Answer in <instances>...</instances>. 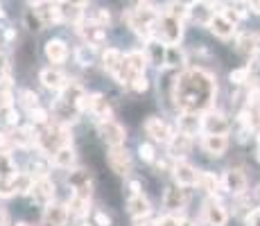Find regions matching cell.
I'll list each match as a JSON object with an SVG mask.
<instances>
[{
	"label": "cell",
	"instance_id": "816d5d0a",
	"mask_svg": "<svg viewBox=\"0 0 260 226\" xmlns=\"http://www.w3.org/2000/svg\"><path fill=\"white\" fill-rule=\"evenodd\" d=\"M256 197H258V202H260V185L256 188Z\"/></svg>",
	"mask_w": 260,
	"mask_h": 226
},
{
	"label": "cell",
	"instance_id": "5bb4252c",
	"mask_svg": "<svg viewBox=\"0 0 260 226\" xmlns=\"http://www.w3.org/2000/svg\"><path fill=\"white\" fill-rule=\"evenodd\" d=\"M127 213L132 215L134 219L149 217V213H152V204H149V199L145 197L143 192H136L127 199Z\"/></svg>",
	"mask_w": 260,
	"mask_h": 226
},
{
	"label": "cell",
	"instance_id": "d6986e66",
	"mask_svg": "<svg viewBox=\"0 0 260 226\" xmlns=\"http://www.w3.org/2000/svg\"><path fill=\"white\" fill-rule=\"evenodd\" d=\"M50 160H52V165L59 170H73L75 163H77V154H75L73 145H66V147H59Z\"/></svg>",
	"mask_w": 260,
	"mask_h": 226
},
{
	"label": "cell",
	"instance_id": "3957f363",
	"mask_svg": "<svg viewBox=\"0 0 260 226\" xmlns=\"http://www.w3.org/2000/svg\"><path fill=\"white\" fill-rule=\"evenodd\" d=\"M100 136L104 138V143H107L109 147H120V145H124V140H127V129L120 122H116L113 118L102 120V122H100Z\"/></svg>",
	"mask_w": 260,
	"mask_h": 226
},
{
	"label": "cell",
	"instance_id": "f5cc1de1",
	"mask_svg": "<svg viewBox=\"0 0 260 226\" xmlns=\"http://www.w3.org/2000/svg\"><path fill=\"white\" fill-rule=\"evenodd\" d=\"M16 226H32V224H27V222H18Z\"/></svg>",
	"mask_w": 260,
	"mask_h": 226
},
{
	"label": "cell",
	"instance_id": "5b68a950",
	"mask_svg": "<svg viewBox=\"0 0 260 226\" xmlns=\"http://www.w3.org/2000/svg\"><path fill=\"white\" fill-rule=\"evenodd\" d=\"M197 174H199V170H194L188 160L179 158L172 163V177L179 188H192V185H197Z\"/></svg>",
	"mask_w": 260,
	"mask_h": 226
},
{
	"label": "cell",
	"instance_id": "b9f144b4",
	"mask_svg": "<svg viewBox=\"0 0 260 226\" xmlns=\"http://www.w3.org/2000/svg\"><path fill=\"white\" fill-rule=\"evenodd\" d=\"M25 23L29 25V29H41V27H43V23H41V18H39V14H32V12L25 14Z\"/></svg>",
	"mask_w": 260,
	"mask_h": 226
},
{
	"label": "cell",
	"instance_id": "83f0119b",
	"mask_svg": "<svg viewBox=\"0 0 260 226\" xmlns=\"http://www.w3.org/2000/svg\"><path fill=\"white\" fill-rule=\"evenodd\" d=\"M34 185V177L29 172H16L14 174V192L16 195H29Z\"/></svg>",
	"mask_w": 260,
	"mask_h": 226
},
{
	"label": "cell",
	"instance_id": "52a82bcc",
	"mask_svg": "<svg viewBox=\"0 0 260 226\" xmlns=\"http://www.w3.org/2000/svg\"><path fill=\"white\" fill-rule=\"evenodd\" d=\"M231 129V122L224 113L219 111H208L202 118V132L204 134H217V136H226Z\"/></svg>",
	"mask_w": 260,
	"mask_h": 226
},
{
	"label": "cell",
	"instance_id": "9a60e30c",
	"mask_svg": "<svg viewBox=\"0 0 260 226\" xmlns=\"http://www.w3.org/2000/svg\"><path fill=\"white\" fill-rule=\"evenodd\" d=\"M206 27L211 29L217 39H224V41H226V39H231L233 34H236V25H233L231 21H226L222 14H213Z\"/></svg>",
	"mask_w": 260,
	"mask_h": 226
},
{
	"label": "cell",
	"instance_id": "11a10c76",
	"mask_svg": "<svg viewBox=\"0 0 260 226\" xmlns=\"http://www.w3.org/2000/svg\"><path fill=\"white\" fill-rule=\"evenodd\" d=\"M0 18H3V9H0Z\"/></svg>",
	"mask_w": 260,
	"mask_h": 226
},
{
	"label": "cell",
	"instance_id": "8d00e7d4",
	"mask_svg": "<svg viewBox=\"0 0 260 226\" xmlns=\"http://www.w3.org/2000/svg\"><path fill=\"white\" fill-rule=\"evenodd\" d=\"M21 102H23V107L27 109V111H32V109L39 107V95L32 93V90H23V93H21Z\"/></svg>",
	"mask_w": 260,
	"mask_h": 226
},
{
	"label": "cell",
	"instance_id": "e0dca14e",
	"mask_svg": "<svg viewBox=\"0 0 260 226\" xmlns=\"http://www.w3.org/2000/svg\"><path fill=\"white\" fill-rule=\"evenodd\" d=\"M179 124V134H186V136H197L202 132V118L197 113H190V111H181V115L177 118Z\"/></svg>",
	"mask_w": 260,
	"mask_h": 226
},
{
	"label": "cell",
	"instance_id": "6da1fadb",
	"mask_svg": "<svg viewBox=\"0 0 260 226\" xmlns=\"http://www.w3.org/2000/svg\"><path fill=\"white\" fill-rule=\"evenodd\" d=\"M217 93V84L211 73L204 68H190L177 75L172 84V100L181 111L199 113L211 109L213 98Z\"/></svg>",
	"mask_w": 260,
	"mask_h": 226
},
{
	"label": "cell",
	"instance_id": "7402d4cb",
	"mask_svg": "<svg viewBox=\"0 0 260 226\" xmlns=\"http://www.w3.org/2000/svg\"><path fill=\"white\" fill-rule=\"evenodd\" d=\"M168 147H170V156L183 158V156H186V154L190 152V147H192V138H190V136H186V134H174L172 138H170Z\"/></svg>",
	"mask_w": 260,
	"mask_h": 226
},
{
	"label": "cell",
	"instance_id": "7c38bea8",
	"mask_svg": "<svg viewBox=\"0 0 260 226\" xmlns=\"http://www.w3.org/2000/svg\"><path fill=\"white\" fill-rule=\"evenodd\" d=\"M68 219H71V215H68V206L63 204H48L46 210H43V224L46 226H66Z\"/></svg>",
	"mask_w": 260,
	"mask_h": 226
},
{
	"label": "cell",
	"instance_id": "60d3db41",
	"mask_svg": "<svg viewBox=\"0 0 260 226\" xmlns=\"http://www.w3.org/2000/svg\"><path fill=\"white\" fill-rule=\"evenodd\" d=\"M3 120L7 124H18V111L14 107H7V109H3Z\"/></svg>",
	"mask_w": 260,
	"mask_h": 226
},
{
	"label": "cell",
	"instance_id": "681fc988",
	"mask_svg": "<svg viewBox=\"0 0 260 226\" xmlns=\"http://www.w3.org/2000/svg\"><path fill=\"white\" fill-rule=\"evenodd\" d=\"M32 5H46V3H50V0H29Z\"/></svg>",
	"mask_w": 260,
	"mask_h": 226
},
{
	"label": "cell",
	"instance_id": "bcb514c9",
	"mask_svg": "<svg viewBox=\"0 0 260 226\" xmlns=\"http://www.w3.org/2000/svg\"><path fill=\"white\" fill-rule=\"evenodd\" d=\"M134 226H156V222H152L149 217H138L134 219Z\"/></svg>",
	"mask_w": 260,
	"mask_h": 226
},
{
	"label": "cell",
	"instance_id": "f546056e",
	"mask_svg": "<svg viewBox=\"0 0 260 226\" xmlns=\"http://www.w3.org/2000/svg\"><path fill=\"white\" fill-rule=\"evenodd\" d=\"M186 63V54L177 48V45H168L166 50V66H172V68H179Z\"/></svg>",
	"mask_w": 260,
	"mask_h": 226
},
{
	"label": "cell",
	"instance_id": "8fae6325",
	"mask_svg": "<svg viewBox=\"0 0 260 226\" xmlns=\"http://www.w3.org/2000/svg\"><path fill=\"white\" fill-rule=\"evenodd\" d=\"M202 149H204V154H208V156L219 158L226 154L229 138L226 136H217V134H204L202 136Z\"/></svg>",
	"mask_w": 260,
	"mask_h": 226
},
{
	"label": "cell",
	"instance_id": "cb8c5ba5",
	"mask_svg": "<svg viewBox=\"0 0 260 226\" xmlns=\"http://www.w3.org/2000/svg\"><path fill=\"white\" fill-rule=\"evenodd\" d=\"M197 185L204 190V192H208L211 197H215V192L222 188V179L215 177L213 172H199L197 174Z\"/></svg>",
	"mask_w": 260,
	"mask_h": 226
},
{
	"label": "cell",
	"instance_id": "e575fe53",
	"mask_svg": "<svg viewBox=\"0 0 260 226\" xmlns=\"http://www.w3.org/2000/svg\"><path fill=\"white\" fill-rule=\"evenodd\" d=\"M14 177H0V197H14Z\"/></svg>",
	"mask_w": 260,
	"mask_h": 226
},
{
	"label": "cell",
	"instance_id": "836d02e7",
	"mask_svg": "<svg viewBox=\"0 0 260 226\" xmlns=\"http://www.w3.org/2000/svg\"><path fill=\"white\" fill-rule=\"evenodd\" d=\"M138 156H141L145 163H154V158H156V149H154V145H149V143H141L138 145Z\"/></svg>",
	"mask_w": 260,
	"mask_h": 226
},
{
	"label": "cell",
	"instance_id": "f35d334b",
	"mask_svg": "<svg viewBox=\"0 0 260 226\" xmlns=\"http://www.w3.org/2000/svg\"><path fill=\"white\" fill-rule=\"evenodd\" d=\"M75 57H77L79 66H91V61H93V54L88 52V45H82V48H77Z\"/></svg>",
	"mask_w": 260,
	"mask_h": 226
},
{
	"label": "cell",
	"instance_id": "2e32d148",
	"mask_svg": "<svg viewBox=\"0 0 260 226\" xmlns=\"http://www.w3.org/2000/svg\"><path fill=\"white\" fill-rule=\"evenodd\" d=\"M79 25V34L84 37V41H86V45H91V48H98V45H102L104 41H107V32H104V27H100V25H95L93 21L82 25Z\"/></svg>",
	"mask_w": 260,
	"mask_h": 226
},
{
	"label": "cell",
	"instance_id": "7dc6e473",
	"mask_svg": "<svg viewBox=\"0 0 260 226\" xmlns=\"http://www.w3.org/2000/svg\"><path fill=\"white\" fill-rule=\"evenodd\" d=\"M129 188H132V195L143 192V185H141V181H129Z\"/></svg>",
	"mask_w": 260,
	"mask_h": 226
},
{
	"label": "cell",
	"instance_id": "ee69618b",
	"mask_svg": "<svg viewBox=\"0 0 260 226\" xmlns=\"http://www.w3.org/2000/svg\"><path fill=\"white\" fill-rule=\"evenodd\" d=\"M249 226H260V208H256V210H251L249 213Z\"/></svg>",
	"mask_w": 260,
	"mask_h": 226
},
{
	"label": "cell",
	"instance_id": "ab89813d",
	"mask_svg": "<svg viewBox=\"0 0 260 226\" xmlns=\"http://www.w3.org/2000/svg\"><path fill=\"white\" fill-rule=\"evenodd\" d=\"M29 118H32L34 124H48V111H43L41 107L32 109V111H29Z\"/></svg>",
	"mask_w": 260,
	"mask_h": 226
},
{
	"label": "cell",
	"instance_id": "ac0fdd59",
	"mask_svg": "<svg viewBox=\"0 0 260 226\" xmlns=\"http://www.w3.org/2000/svg\"><path fill=\"white\" fill-rule=\"evenodd\" d=\"M88 208H91V197L88 195H79L73 192L71 202H68V215L75 219H84L88 215Z\"/></svg>",
	"mask_w": 260,
	"mask_h": 226
},
{
	"label": "cell",
	"instance_id": "4dcf8cb0",
	"mask_svg": "<svg viewBox=\"0 0 260 226\" xmlns=\"http://www.w3.org/2000/svg\"><path fill=\"white\" fill-rule=\"evenodd\" d=\"M16 174V163H14L12 154L0 149V177H14Z\"/></svg>",
	"mask_w": 260,
	"mask_h": 226
},
{
	"label": "cell",
	"instance_id": "4316f807",
	"mask_svg": "<svg viewBox=\"0 0 260 226\" xmlns=\"http://www.w3.org/2000/svg\"><path fill=\"white\" fill-rule=\"evenodd\" d=\"M37 14H39V18H41V23H43V25L61 23V12H59L57 5H50V3H46V5H39Z\"/></svg>",
	"mask_w": 260,
	"mask_h": 226
},
{
	"label": "cell",
	"instance_id": "603a6c76",
	"mask_svg": "<svg viewBox=\"0 0 260 226\" xmlns=\"http://www.w3.org/2000/svg\"><path fill=\"white\" fill-rule=\"evenodd\" d=\"M124 63H127L129 73H132V77H134V75H143L145 73L149 59H147V54H145L143 50H132V52L124 54Z\"/></svg>",
	"mask_w": 260,
	"mask_h": 226
},
{
	"label": "cell",
	"instance_id": "ffe728a7",
	"mask_svg": "<svg viewBox=\"0 0 260 226\" xmlns=\"http://www.w3.org/2000/svg\"><path fill=\"white\" fill-rule=\"evenodd\" d=\"M46 57L52 63H63L68 59V45L63 39H50L46 43Z\"/></svg>",
	"mask_w": 260,
	"mask_h": 226
},
{
	"label": "cell",
	"instance_id": "f907efd6",
	"mask_svg": "<svg viewBox=\"0 0 260 226\" xmlns=\"http://www.w3.org/2000/svg\"><path fill=\"white\" fill-rule=\"evenodd\" d=\"M79 226H95L93 222H84V219H79Z\"/></svg>",
	"mask_w": 260,
	"mask_h": 226
},
{
	"label": "cell",
	"instance_id": "d6a6232c",
	"mask_svg": "<svg viewBox=\"0 0 260 226\" xmlns=\"http://www.w3.org/2000/svg\"><path fill=\"white\" fill-rule=\"evenodd\" d=\"M129 88H132L134 93H145V90L149 88V82H147V77H145V73L143 75H134L132 82H129Z\"/></svg>",
	"mask_w": 260,
	"mask_h": 226
},
{
	"label": "cell",
	"instance_id": "c3c4849f",
	"mask_svg": "<svg viewBox=\"0 0 260 226\" xmlns=\"http://www.w3.org/2000/svg\"><path fill=\"white\" fill-rule=\"evenodd\" d=\"M63 5H73V7H84L88 0H61Z\"/></svg>",
	"mask_w": 260,
	"mask_h": 226
},
{
	"label": "cell",
	"instance_id": "30bf717a",
	"mask_svg": "<svg viewBox=\"0 0 260 226\" xmlns=\"http://www.w3.org/2000/svg\"><path fill=\"white\" fill-rule=\"evenodd\" d=\"M54 183H52V179L50 177H41V179H34V185H32V199L37 204H41V206H48V204H52L54 202Z\"/></svg>",
	"mask_w": 260,
	"mask_h": 226
},
{
	"label": "cell",
	"instance_id": "277c9868",
	"mask_svg": "<svg viewBox=\"0 0 260 226\" xmlns=\"http://www.w3.org/2000/svg\"><path fill=\"white\" fill-rule=\"evenodd\" d=\"M202 213H204V222H206L208 226H226V222H229L226 206L215 197H211L206 204H204Z\"/></svg>",
	"mask_w": 260,
	"mask_h": 226
},
{
	"label": "cell",
	"instance_id": "4fadbf2b",
	"mask_svg": "<svg viewBox=\"0 0 260 226\" xmlns=\"http://www.w3.org/2000/svg\"><path fill=\"white\" fill-rule=\"evenodd\" d=\"M186 190H181L179 185H172V188L166 190V195H163V208L168 210L170 215H177L179 210L186 208Z\"/></svg>",
	"mask_w": 260,
	"mask_h": 226
},
{
	"label": "cell",
	"instance_id": "d4e9b609",
	"mask_svg": "<svg viewBox=\"0 0 260 226\" xmlns=\"http://www.w3.org/2000/svg\"><path fill=\"white\" fill-rule=\"evenodd\" d=\"M166 45H163L161 41H147V59H149V63H154V66H166Z\"/></svg>",
	"mask_w": 260,
	"mask_h": 226
},
{
	"label": "cell",
	"instance_id": "9c48e42d",
	"mask_svg": "<svg viewBox=\"0 0 260 226\" xmlns=\"http://www.w3.org/2000/svg\"><path fill=\"white\" fill-rule=\"evenodd\" d=\"M222 188L226 190V192L240 197V195H244V190H247V174H244L242 170H238V168L226 170L224 177H222Z\"/></svg>",
	"mask_w": 260,
	"mask_h": 226
},
{
	"label": "cell",
	"instance_id": "f6af8a7d",
	"mask_svg": "<svg viewBox=\"0 0 260 226\" xmlns=\"http://www.w3.org/2000/svg\"><path fill=\"white\" fill-rule=\"evenodd\" d=\"M0 226H12V217H9L7 208H3V206H0Z\"/></svg>",
	"mask_w": 260,
	"mask_h": 226
},
{
	"label": "cell",
	"instance_id": "74e56055",
	"mask_svg": "<svg viewBox=\"0 0 260 226\" xmlns=\"http://www.w3.org/2000/svg\"><path fill=\"white\" fill-rule=\"evenodd\" d=\"M93 23L95 25H100V27H107L109 23H111V12H109V9H98V12L93 14Z\"/></svg>",
	"mask_w": 260,
	"mask_h": 226
},
{
	"label": "cell",
	"instance_id": "f1b7e54d",
	"mask_svg": "<svg viewBox=\"0 0 260 226\" xmlns=\"http://www.w3.org/2000/svg\"><path fill=\"white\" fill-rule=\"evenodd\" d=\"M188 16L192 18V21L202 23V25H208V21H211V16H213V12L208 9V5L199 3V5H192V7L188 9Z\"/></svg>",
	"mask_w": 260,
	"mask_h": 226
},
{
	"label": "cell",
	"instance_id": "ba28073f",
	"mask_svg": "<svg viewBox=\"0 0 260 226\" xmlns=\"http://www.w3.org/2000/svg\"><path fill=\"white\" fill-rule=\"evenodd\" d=\"M145 134H147L154 143H170V138L174 136L172 129H170V124L166 122V120L156 118V115H152V118L145 120Z\"/></svg>",
	"mask_w": 260,
	"mask_h": 226
},
{
	"label": "cell",
	"instance_id": "484cf974",
	"mask_svg": "<svg viewBox=\"0 0 260 226\" xmlns=\"http://www.w3.org/2000/svg\"><path fill=\"white\" fill-rule=\"evenodd\" d=\"M122 59H124V54L120 52V50L109 48V50H104V54H102V66L109 75H113L120 66H122Z\"/></svg>",
	"mask_w": 260,
	"mask_h": 226
},
{
	"label": "cell",
	"instance_id": "8992f818",
	"mask_svg": "<svg viewBox=\"0 0 260 226\" xmlns=\"http://www.w3.org/2000/svg\"><path fill=\"white\" fill-rule=\"evenodd\" d=\"M107 160H109V168L116 174H120V177H127V174L132 172V156H129V152L122 145H120V147H109Z\"/></svg>",
	"mask_w": 260,
	"mask_h": 226
},
{
	"label": "cell",
	"instance_id": "1f68e13d",
	"mask_svg": "<svg viewBox=\"0 0 260 226\" xmlns=\"http://www.w3.org/2000/svg\"><path fill=\"white\" fill-rule=\"evenodd\" d=\"M59 12H61V21H68V23H79L84 16L82 7H73V5H61Z\"/></svg>",
	"mask_w": 260,
	"mask_h": 226
},
{
	"label": "cell",
	"instance_id": "7bdbcfd3",
	"mask_svg": "<svg viewBox=\"0 0 260 226\" xmlns=\"http://www.w3.org/2000/svg\"><path fill=\"white\" fill-rule=\"evenodd\" d=\"M95 226H111V217H109L104 210H95V219H93Z\"/></svg>",
	"mask_w": 260,
	"mask_h": 226
},
{
	"label": "cell",
	"instance_id": "44dd1931",
	"mask_svg": "<svg viewBox=\"0 0 260 226\" xmlns=\"http://www.w3.org/2000/svg\"><path fill=\"white\" fill-rule=\"evenodd\" d=\"M39 79H41V84L46 88L50 90H61L63 86H66V75L61 73V70H57V68H46V70H41V75H39Z\"/></svg>",
	"mask_w": 260,
	"mask_h": 226
},
{
	"label": "cell",
	"instance_id": "7a4b0ae2",
	"mask_svg": "<svg viewBox=\"0 0 260 226\" xmlns=\"http://www.w3.org/2000/svg\"><path fill=\"white\" fill-rule=\"evenodd\" d=\"M154 37L163 45H177L183 37V25L179 18H172V16L163 14V16H158L156 23H154Z\"/></svg>",
	"mask_w": 260,
	"mask_h": 226
},
{
	"label": "cell",
	"instance_id": "db71d44e",
	"mask_svg": "<svg viewBox=\"0 0 260 226\" xmlns=\"http://www.w3.org/2000/svg\"><path fill=\"white\" fill-rule=\"evenodd\" d=\"M202 3H204V5H208V3H215V0H202Z\"/></svg>",
	"mask_w": 260,
	"mask_h": 226
},
{
	"label": "cell",
	"instance_id": "d590c367",
	"mask_svg": "<svg viewBox=\"0 0 260 226\" xmlns=\"http://www.w3.org/2000/svg\"><path fill=\"white\" fill-rule=\"evenodd\" d=\"M229 79H231V84H236V86H242V84L249 82V68H236L229 75Z\"/></svg>",
	"mask_w": 260,
	"mask_h": 226
}]
</instances>
